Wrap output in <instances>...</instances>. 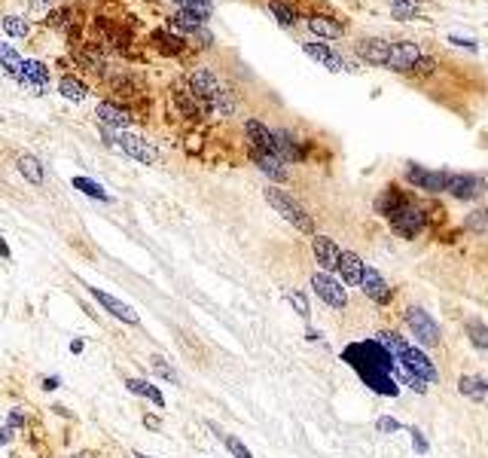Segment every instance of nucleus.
I'll use <instances>...</instances> for the list:
<instances>
[{"mask_svg":"<svg viewBox=\"0 0 488 458\" xmlns=\"http://www.w3.org/2000/svg\"><path fill=\"white\" fill-rule=\"evenodd\" d=\"M22 55H18L15 46H9V43H0V68H4L6 77H18V70H22Z\"/></svg>","mask_w":488,"mask_h":458,"instance_id":"nucleus-35","label":"nucleus"},{"mask_svg":"<svg viewBox=\"0 0 488 458\" xmlns=\"http://www.w3.org/2000/svg\"><path fill=\"white\" fill-rule=\"evenodd\" d=\"M302 52L308 55V58H315L318 64H324L327 70L333 73H342V70H357L354 61H348L345 55H339L333 46L324 43V40H315V43H302Z\"/></svg>","mask_w":488,"mask_h":458,"instance_id":"nucleus-12","label":"nucleus"},{"mask_svg":"<svg viewBox=\"0 0 488 458\" xmlns=\"http://www.w3.org/2000/svg\"><path fill=\"white\" fill-rule=\"evenodd\" d=\"M0 260H13V251H9V245H6L4 233H0Z\"/></svg>","mask_w":488,"mask_h":458,"instance_id":"nucleus-49","label":"nucleus"},{"mask_svg":"<svg viewBox=\"0 0 488 458\" xmlns=\"http://www.w3.org/2000/svg\"><path fill=\"white\" fill-rule=\"evenodd\" d=\"M187 82H189V89L196 92V95H199L201 101H205V107L220 95V92H226L223 80H220L211 68H196V70L189 73V80H187Z\"/></svg>","mask_w":488,"mask_h":458,"instance_id":"nucleus-15","label":"nucleus"},{"mask_svg":"<svg viewBox=\"0 0 488 458\" xmlns=\"http://www.w3.org/2000/svg\"><path fill=\"white\" fill-rule=\"evenodd\" d=\"M467 336L480 352H488V327L482 321H467Z\"/></svg>","mask_w":488,"mask_h":458,"instance_id":"nucleus-39","label":"nucleus"},{"mask_svg":"<svg viewBox=\"0 0 488 458\" xmlns=\"http://www.w3.org/2000/svg\"><path fill=\"white\" fill-rule=\"evenodd\" d=\"M55 4H58V0H27V6H31V9H40V13H49Z\"/></svg>","mask_w":488,"mask_h":458,"instance_id":"nucleus-47","label":"nucleus"},{"mask_svg":"<svg viewBox=\"0 0 488 458\" xmlns=\"http://www.w3.org/2000/svg\"><path fill=\"white\" fill-rule=\"evenodd\" d=\"M150 43L165 55H180L183 49H187V40H183L177 31H171V27H156V31L150 34Z\"/></svg>","mask_w":488,"mask_h":458,"instance_id":"nucleus-25","label":"nucleus"},{"mask_svg":"<svg viewBox=\"0 0 488 458\" xmlns=\"http://www.w3.org/2000/svg\"><path fill=\"white\" fill-rule=\"evenodd\" d=\"M40 388H43V391H58V388H61V376H43V379H40Z\"/></svg>","mask_w":488,"mask_h":458,"instance_id":"nucleus-45","label":"nucleus"},{"mask_svg":"<svg viewBox=\"0 0 488 458\" xmlns=\"http://www.w3.org/2000/svg\"><path fill=\"white\" fill-rule=\"evenodd\" d=\"M171 101H174V107H177V113L187 116V119H201V116L208 113L205 101H201L189 86H187V89H183V86H174V89H171Z\"/></svg>","mask_w":488,"mask_h":458,"instance_id":"nucleus-21","label":"nucleus"},{"mask_svg":"<svg viewBox=\"0 0 488 458\" xmlns=\"http://www.w3.org/2000/svg\"><path fill=\"white\" fill-rule=\"evenodd\" d=\"M403 321H406V327L412 330V336L418 339V345H427V348L439 345V324L430 318L427 309L409 306L406 311H403Z\"/></svg>","mask_w":488,"mask_h":458,"instance_id":"nucleus-6","label":"nucleus"},{"mask_svg":"<svg viewBox=\"0 0 488 458\" xmlns=\"http://www.w3.org/2000/svg\"><path fill=\"white\" fill-rule=\"evenodd\" d=\"M125 388L134 394V397H144V400H150L156 409H165V394L156 388L153 382H146V379H134V376H128L125 379Z\"/></svg>","mask_w":488,"mask_h":458,"instance_id":"nucleus-28","label":"nucleus"},{"mask_svg":"<svg viewBox=\"0 0 488 458\" xmlns=\"http://www.w3.org/2000/svg\"><path fill=\"white\" fill-rule=\"evenodd\" d=\"M0 27H4L9 37H27L31 34V25H27V18H22V16H4L0 18Z\"/></svg>","mask_w":488,"mask_h":458,"instance_id":"nucleus-38","label":"nucleus"},{"mask_svg":"<svg viewBox=\"0 0 488 458\" xmlns=\"http://www.w3.org/2000/svg\"><path fill=\"white\" fill-rule=\"evenodd\" d=\"M49 80H52V70H49V64L40 61V58H25L22 70H18V77H15L18 86L31 89L34 95H43V92L49 89Z\"/></svg>","mask_w":488,"mask_h":458,"instance_id":"nucleus-11","label":"nucleus"},{"mask_svg":"<svg viewBox=\"0 0 488 458\" xmlns=\"http://www.w3.org/2000/svg\"><path fill=\"white\" fill-rule=\"evenodd\" d=\"M306 339H308V342H318V339H320V330L308 327V330H306Z\"/></svg>","mask_w":488,"mask_h":458,"instance_id":"nucleus-51","label":"nucleus"},{"mask_svg":"<svg viewBox=\"0 0 488 458\" xmlns=\"http://www.w3.org/2000/svg\"><path fill=\"white\" fill-rule=\"evenodd\" d=\"M449 174H452V171L409 165V168H406V180H409L415 190H425V192H446V187H449Z\"/></svg>","mask_w":488,"mask_h":458,"instance_id":"nucleus-14","label":"nucleus"},{"mask_svg":"<svg viewBox=\"0 0 488 458\" xmlns=\"http://www.w3.org/2000/svg\"><path fill=\"white\" fill-rule=\"evenodd\" d=\"M311 251H315V260L324 272H336L339 260H342V247H339L330 235H315L311 238Z\"/></svg>","mask_w":488,"mask_h":458,"instance_id":"nucleus-20","label":"nucleus"},{"mask_svg":"<svg viewBox=\"0 0 488 458\" xmlns=\"http://www.w3.org/2000/svg\"><path fill=\"white\" fill-rule=\"evenodd\" d=\"M391 229L397 235H403V238H415L421 229H425V223H427V217H425V208L418 205L415 199L412 196H406L403 192V199H400V205L391 211Z\"/></svg>","mask_w":488,"mask_h":458,"instance_id":"nucleus-4","label":"nucleus"},{"mask_svg":"<svg viewBox=\"0 0 488 458\" xmlns=\"http://www.w3.org/2000/svg\"><path fill=\"white\" fill-rule=\"evenodd\" d=\"M70 55H73V61H77V68L92 73V77H107V58H104V52H101L98 40H73Z\"/></svg>","mask_w":488,"mask_h":458,"instance_id":"nucleus-8","label":"nucleus"},{"mask_svg":"<svg viewBox=\"0 0 488 458\" xmlns=\"http://www.w3.org/2000/svg\"><path fill=\"white\" fill-rule=\"evenodd\" d=\"M306 27L315 37H320V40H339V37H345V25L339 22V18H333V16H324V13H311L308 18H306Z\"/></svg>","mask_w":488,"mask_h":458,"instance_id":"nucleus-24","label":"nucleus"},{"mask_svg":"<svg viewBox=\"0 0 488 458\" xmlns=\"http://www.w3.org/2000/svg\"><path fill=\"white\" fill-rule=\"evenodd\" d=\"M25 421H27V412L22 409V407H13L6 412V425L13 428V431H18V428H25Z\"/></svg>","mask_w":488,"mask_h":458,"instance_id":"nucleus-42","label":"nucleus"},{"mask_svg":"<svg viewBox=\"0 0 488 458\" xmlns=\"http://www.w3.org/2000/svg\"><path fill=\"white\" fill-rule=\"evenodd\" d=\"M339 281L345 284V287H361L363 284V275H366V263L361 260V254L354 251H342V260H339Z\"/></svg>","mask_w":488,"mask_h":458,"instance_id":"nucleus-22","label":"nucleus"},{"mask_svg":"<svg viewBox=\"0 0 488 458\" xmlns=\"http://www.w3.org/2000/svg\"><path fill=\"white\" fill-rule=\"evenodd\" d=\"M361 290H363L366 299L375 302V306H391V302H394V287L382 278L379 269H373V266H366V275H363Z\"/></svg>","mask_w":488,"mask_h":458,"instance_id":"nucleus-17","label":"nucleus"},{"mask_svg":"<svg viewBox=\"0 0 488 458\" xmlns=\"http://www.w3.org/2000/svg\"><path fill=\"white\" fill-rule=\"evenodd\" d=\"M449 43H455V46H461V49H470V52H476V40L470 37V40H467V37H458V34H452L449 37Z\"/></svg>","mask_w":488,"mask_h":458,"instance_id":"nucleus-46","label":"nucleus"},{"mask_svg":"<svg viewBox=\"0 0 488 458\" xmlns=\"http://www.w3.org/2000/svg\"><path fill=\"white\" fill-rule=\"evenodd\" d=\"M311 287H315L318 293V299L324 302V306L330 309H336V311H342L348 306V287L339 278H333V272H315L311 275Z\"/></svg>","mask_w":488,"mask_h":458,"instance_id":"nucleus-7","label":"nucleus"},{"mask_svg":"<svg viewBox=\"0 0 488 458\" xmlns=\"http://www.w3.org/2000/svg\"><path fill=\"white\" fill-rule=\"evenodd\" d=\"M70 187L73 190H80L82 196H89V199H98V202H113V196L101 187L98 180H92V178H86V174H77V178H70Z\"/></svg>","mask_w":488,"mask_h":458,"instance_id":"nucleus-31","label":"nucleus"},{"mask_svg":"<svg viewBox=\"0 0 488 458\" xmlns=\"http://www.w3.org/2000/svg\"><path fill=\"white\" fill-rule=\"evenodd\" d=\"M107 82H110V89H113V95H116V98H125V101H132L137 92H141L137 80L128 77V73H116V77H107Z\"/></svg>","mask_w":488,"mask_h":458,"instance_id":"nucleus-34","label":"nucleus"},{"mask_svg":"<svg viewBox=\"0 0 488 458\" xmlns=\"http://www.w3.org/2000/svg\"><path fill=\"white\" fill-rule=\"evenodd\" d=\"M375 342H382L384 348H388V352L394 354V361H397L406 373L418 376V379H425V382H437V366L425 352H421V345H412L400 333H388V330L375 333Z\"/></svg>","mask_w":488,"mask_h":458,"instance_id":"nucleus-2","label":"nucleus"},{"mask_svg":"<svg viewBox=\"0 0 488 458\" xmlns=\"http://www.w3.org/2000/svg\"><path fill=\"white\" fill-rule=\"evenodd\" d=\"M144 425H146V428H159V419H153V416H146V419H144Z\"/></svg>","mask_w":488,"mask_h":458,"instance_id":"nucleus-52","label":"nucleus"},{"mask_svg":"<svg viewBox=\"0 0 488 458\" xmlns=\"http://www.w3.org/2000/svg\"><path fill=\"white\" fill-rule=\"evenodd\" d=\"M391 40H384V37H363V40L354 43V52L361 55V58L366 64H379V68H384L391 58Z\"/></svg>","mask_w":488,"mask_h":458,"instance_id":"nucleus-19","label":"nucleus"},{"mask_svg":"<svg viewBox=\"0 0 488 458\" xmlns=\"http://www.w3.org/2000/svg\"><path fill=\"white\" fill-rule=\"evenodd\" d=\"M205 25H208V18L192 13V9H177V13L171 16V22H168V27L171 31H177V34H199Z\"/></svg>","mask_w":488,"mask_h":458,"instance_id":"nucleus-27","label":"nucleus"},{"mask_svg":"<svg viewBox=\"0 0 488 458\" xmlns=\"http://www.w3.org/2000/svg\"><path fill=\"white\" fill-rule=\"evenodd\" d=\"M458 391L470 400H485L488 397V379L485 376H476V373L461 376V379H458Z\"/></svg>","mask_w":488,"mask_h":458,"instance_id":"nucleus-29","label":"nucleus"},{"mask_svg":"<svg viewBox=\"0 0 488 458\" xmlns=\"http://www.w3.org/2000/svg\"><path fill=\"white\" fill-rule=\"evenodd\" d=\"M342 361L354 366L357 376L366 382V388H375L379 394H384V397H394V394L400 391L394 376H400L403 366L394 361V354L382 342H375V339L348 345L342 352Z\"/></svg>","mask_w":488,"mask_h":458,"instance_id":"nucleus-1","label":"nucleus"},{"mask_svg":"<svg viewBox=\"0 0 488 458\" xmlns=\"http://www.w3.org/2000/svg\"><path fill=\"white\" fill-rule=\"evenodd\" d=\"M116 150L128 156V159L141 162V165H156L159 162V150H156L153 141L134 135V132H116Z\"/></svg>","mask_w":488,"mask_h":458,"instance_id":"nucleus-9","label":"nucleus"},{"mask_svg":"<svg viewBox=\"0 0 488 458\" xmlns=\"http://www.w3.org/2000/svg\"><path fill=\"white\" fill-rule=\"evenodd\" d=\"M409 431V434H412V449H415V452L418 455H427V437L425 434H421V428H406Z\"/></svg>","mask_w":488,"mask_h":458,"instance_id":"nucleus-43","label":"nucleus"},{"mask_svg":"<svg viewBox=\"0 0 488 458\" xmlns=\"http://www.w3.org/2000/svg\"><path fill=\"white\" fill-rule=\"evenodd\" d=\"M150 366H153V373L159 376V379H165V382H171V385H180V376H177V370L165 361L162 354H153L150 357Z\"/></svg>","mask_w":488,"mask_h":458,"instance_id":"nucleus-37","label":"nucleus"},{"mask_svg":"<svg viewBox=\"0 0 488 458\" xmlns=\"http://www.w3.org/2000/svg\"><path fill=\"white\" fill-rule=\"evenodd\" d=\"M208 428L214 431L217 440L226 446V452L232 455V458H254V455H251V449H247V446H244V443H242V440H238L235 434H226V431L220 428V425H214V421H208Z\"/></svg>","mask_w":488,"mask_h":458,"instance_id":"nucleus-32","label":"nucleus"},{"mask_svg":"<svg viewBox=\"0 0 488 458\" xmlns=\"http://www.w3.org/2000/svg\"><path fill=\"white\" fill-rule=\"evenodd\" d=\"M58 92H61V98H68V101H86L89 98V86L82 82L80 77H73V73H64V77L58 80Z\"/></svg>","mask_w":488,"mask_h":458,"instance_id":"nucleus-30","label":"nucleus"},{"mask_svg":"<svg viewBox=\"0 0 488 458\" xmlns=\"http://www.w3.org/2000/svg\"><path fill=\"white\" fill-rule=\"evenodd\" d=\"M391 13L397 22H412V18H418V13H421V0H394Z\"/></svg>","mask_w":488,"mask_h":458,"instance_id":"nucleus-36","label":"nucleus"},{"mask_svg":"<svg viewBox=\"0 0 488 458\" xmlns=\"http://www.w3.org/2000/svg\"><path fill=\"white\" fill-rule=\"evenodd\" d=\"M244 135L251 141V150L263 153H278V132H272L260 119H244Z\"/></svg>","mask_w":488,"mask_h":458,"instance_id":"nucleus-18","label":"nucleus"},{"mask_svg":"<svg viewBox=\"0 0 488 458\" xmlns=\"http://www.w3.org/2000/svg\"><path fill=\"white\" fill-rule=\"evenodd\" d=\"M86 290H89V297L107 311V315H113L116 321H123V324H132V327L141 324V315H137V311L128 306V302L113 297V293H107V290H101V287H89V284H86Z\"/></svg>","mask_w":488,"mask_h":458,"instance_id":"nucleus-10","label":"nucleus"},{"mask_svg":"<svg viewBox=\"0 0 488 458\" xmlns=\"http://www.w3.org/2000/svg\"><path fill=\"white\" fill-rule=\"evenodd\" d=\"M265 9H269V16H272L281 27H293V25L299 22V13L287 4V0H269V4H265Z\"/></svg>","mask_w":488,"mask_h":458,"instance_id":"nucleus-33","label":"nucleus"},{"mask_svg":"<svg viewBox=\"0 0 488 458\" xmlns=\"http://www.w3.org/2000/svg\"><path fill=\"white\" fill-rule=\"evenodd\" d=\"M134 458H153V455H146V452H134Z\"/></svg>","mask_w":488,"mask_h":458,"instance_id":"nucleus-53","label":"nucleus"},{"mask_svg":"<svg viewBox=\"0 0 488 458\" xmlns=\"http://www.w3.org/2000/svg\"><path fill=\"white\" fill-rule=\"evenodd\" d=\"M15 168H18V174H22L27 183H34V187H43V183H46V165L37 159L34 153H22V156H18Z\"/></svg>","mask_w":488,"mask_h":458,"instance_id":"nucleus-26","label":"nucleus"},{"mask_svg":"<svg viewBox=\"0 0 488 458\" xmlns=\"http://www.w3.org/2000/svg\"><path fill=\"white\" fill-rule=\"evenodd\" d=\"M86 352V342L82 339H70V354H82Z\"/></svg>","mask_w":488,"mask_h":458,"instance_id":"nucleus-50","label":"nucleus"},{"mask_svg":"<svg viewBox=\"0 0 488 458\" xmlns=\"http://www.w3.org/2000/svg\"><path fill=\"white\" fill-rule=\"evenodd\" d=\"M421 46L418 43H412V40H397L391 46V58H388V68L391 73H412L415 70V64L421 61Z\"/></svg>","mask_w":488,"mask_h":458,"instance_id":"nucleus-13","label":"nucleus"},{"mask_svg":"<svg viewBox=\"0 0 488 458\" xmlns=\"http://www.w3.org/2000/svg\"><path fill=\"white\" fill-rule=\"evenodd\" d=\"M446 192L458 202H480L488 192V180L476 171H455V174H449Z\"/></svg>","mask_w":488,"mask_h":458,"instance_id":"nucleus-5","label":"nucleus"},{"mask_svg":"<svg viewBox=\"0 0 488 458\" xmlns=\"http://www.w3.org/2000/svg\"><path fill=\"white\" fill-rule=\"evenodd\" d=\"M287 299H290V306L293 309H296V315L299 318H311V306H308V297H306V293H299V290H290L287 293Z\"/></svg>","mask_w":488,"mask_h":458,"instance_id":"nucleus-40","label":"nucleus"},{"mask_svg":"<svg viewBox=\"0 0 488 458\" xmlns=\"http://www.w3.org/2000/svg\"><path fill=\"white\" fill-rule=\"evenodd\" d=\"M95 116L98 123L104 128H113V132H128V125H132V110L116 104V101H101V104L95 107Z\"/></svg>","mask_w":488,"mask_h":458,"instance_id":"nucleus-16","label":"nucleus"},{"mask_svg":"<svg viewBox=\"0 0 488 458\" xmlns=\"http://www.w3.org/2000/svg\"><path fill=\"white\" fill-rule=\"evenodd\" d=\"M415 77H430V73H437V58L434 55H421V61L415 64Z\"/></svg>","mask_w":488,"mask_h":458,"instance_id":"nucleus-41","label":"nucleus"},{"mask_svg":"<svg viewBox=\"0 0 488 458\" xmlns=\"http://www.w3.org/2000/svg\"><path fill=\"white\" fill-rule=\"evenodd\" d=\"M13 434H15V431L9 428V425H0V446H9V443H13Z\"/></svg>","mask_w":488,"mask_h":458,"instance_id":"nucleus-48","label":"nucleus"},{"mask_svg":"<svg viewBox=\"0 0 488 458\" xmlns=\"http://www.w3.org/2000/svg\"><path fill=\"white\" fill-rule=\"evenodd\" d=\"M251 159H254V165L260 168L265 178H272L275 183H284L290 178V171H287V162L281 159L278 153H263V150H251Z\"/></svg>","mask_w":488,"mask_h":458,"instance_id":"nucleus-23","label":"nucleus"},{"mask_svg":"<svg viewBox=\"0 0 488 458\" xmlns=\"http://www.w3.org/2000/svg\"><path fill=\"white\" fill-rule=\"evenodd\" d=\"M375 428H379L382 434H400V431H403L400 421H397V419H391V416H382L379 421H375Z\"/></svg>","mask_w":488,"mask_h":458,"instance_id":"nucleus-44","label":"nucleus"},{"mask_svg":"<svg viewBox=\"0 0 488 458\" xmlns=\"http://www.w3.org/2000/svg\"><path fill=\"white\" fill-rule=\"evenodd\" d=\"M263 196L275 208V214H281L293 229H299V233H306V235H315V217H311L308 211L290 196V192H284L281 187L269 183V187L263 190Z\"/></svg>","mask_w":488,"mask_h":458,"instance_id":"nucleus-3","label":"nucleus"}]
</instances>
